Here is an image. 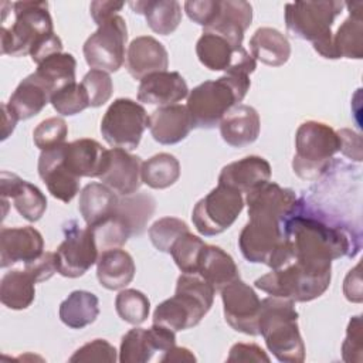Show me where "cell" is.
<instances>
[{
	"instance_id": "1",
	"label": "cell",
	"mask_w": 363,
	"mask_h": 363,
	"mask_svg": "<svg viewBox=\"0 0 363 363\" xmlns=\"http://www.w3.org/2000/svg\"><path fill=\"white\" fill-rule=\"evenodd\" d=\"M284 233L295 257L308 262L332 264L342 257H354L360 248V235L352 227L305 197H298L286 216Z\"/></svg>"
},
{
	"instance_id": "2",
	"label": "cell",
	"mask_w": 363,
	"mask_h": 363,
	"mask_svg": "<svg viewBox=\"0 0 363 363\" xmlns=\"http://www.w3.org/2000/svg\"><path fill=\"white\" fill-rule=\"evenodd\" d=\"M332 264H316L295 255L271 272L255 279V288L272 296L288 298L294 302H309L329 288Z\"/></svg>"
},
{
	"instance_id": "3",
	"label": "cell",
	"mask_w": 363,
	"mask_h": 363,
	"mask_svg": "<svg viewBox=\"0 0 363 363\" xmlns=\"http://www.w3.org/2000/svg\"><path fill=\"white\" fill-rule=\"evenodd\" d=\"M250 86V75L241 72H227L194 86L186 105L193 126L213 129L220 125L223 116L245 98Z\"/></svg>"
},
{
	"instance_id": "4",
	"label": "cell",
	"mask_w": 363,
	"mask_h": 363,
	"mask_svg": "<svg viewBox=\"0 0 363 363\" xmlns=\"http://www.w3.org/2000/svg\"><path fill=\"white\" fill-rule=\"evenodd\" d=\"M258 329L268 350L279 362L302 363L305 360V345L294 301L272 295L262 299Z\"/></svg>"
},
{
	"instance_id": "5",
	"label": "cell",
	"mask_w": 363,
	"mask_h": 363,
	"mask_svg": "<svg viewBox=\"0 0 363 363\" xmlns=\"http://www.w3.org/2000/svg\"><path fill=\"white\" fill-rule=\"evenodd\" d=\"M216 289L199 274H183L177 278L176 292L160 302L153 312V323L173 332L190 329L201 322L211 309Z\"/></svg>"
},
{
	"instance_id": "6",
	"label": "cell",
	"mask_w": 363,
	"mask_h": 363,
	"mask_svg": "<svg viewBox=\"0 0 363 363\" xmlns=\"http://www.w3.org/2000/svg\"><path fill=\"white\" fill-rule=\"evenodd\" d=\"M343 7L345 3L336 0L286 3V31L295 38L311 41L315 51L329 60L332 26Z\"/></svg>"
},
{
	"instance_id": "7",
	"label": "cell",
	"mask_w": 363,
	"mask_h": 363,
	"mask_svg": "<svg viewBox=\"0 0 363 363\" xmlns=\"http://www.w3.org/2000/svg\"><path fill=\"white\" fill-rule=\"evenodd\" d=\"M14 23L1 27V54L11 57L30 55L40 44L54 35L52 18L47 1H17L13 4Z\"/></svg>"
},
{
	"instance_id": "8",
	"label": "cell",
	"mask_w": 363,
	"mask_h": 363,
	"mask_svg": "<svg viewBox=\"0 0 363 363\" xmlns=\"http://www.w3.org/2000/svg\"><path fill=\"white\" fill-rule=\"evenodd\" d=\"M339 149L340 140L333 128L318 121H306L295 133L292 169L303 180H318L329 170Z\"/></svg>"
},
{
	"instance_id": "9",
	"label": "cell",
	"mask_w": 363,
	"mask_h": 363,
	"mask_svg": "<svg viewBox=\"0 0 363 363\" xmlns=\"http://www.w3.org/2000/svg\"><path fill=\"white\" fill-rule=\"evenodd\" d=\"M244 204L241 191L218 184L196 203L191 213L193 225L204 237L221 234L234 224Z\"/></svg>"
},
{
	"instance_id": "10",
	"label": "cell",
	"mask_w": 363,
	"mask_h": 363,
	"mask_svg": "<svg viewBox=\"0 0 363 363\" xmlns=\"http://www.w3.org/2000/svg\"><path fill=\"white\" fill-rule=\"evenodd\" d=\"M146 128H149L146 109L129 98L115 99L101 121V133L105 142L128 152L139 146Z\"/></svg>"
},
{
	"instance_id": "11",
	"label": "cell",
	"mask_w": 363,
	"mask_h": 363,
	"mask_svg": "<svg viewBox=\"0 0 363 363\" xmlns=\"http://www.w3.org/2000/svg\"><path fill=\"white\" fill-rule=\"evenodd\" d=\"M128 41L126 21L121 16H113L98 26L84 43L82 52L91 69L116 72L125 62V48Z\"/></svg>"
},
{
	"instance_id": "12",
	"label": "cell",
	"mask_w": 363,
	"mask_h": 363,
	"mask_svg": "<svg viewBox=\"0 0 363 363\" xmlns=\"http://www.w3.org/2000/svg\"><path fill=\"white\" fill-rule=\"evenodd\" d=\"M248 218L238 237L240 251L248 262L268 265L286 241L284 220L268 213H252Z\"/></svg>"
},
{
	"instance_id": "13",
	"label": "cell",
	"mask_w": 363,
	"mask_h": 363,
	"mask_svg": "<svg viewBox=\"0 0 363 363\" xmlns=\"http://www.w3.org/2000/svg\"><path fill=\"white\" fill-rule=\"evenodd\" d=\"M99 257V248L92 230L81 228L77 221L64 227V240L55 251L57 272L67 278L82 277Z\"/></svg>"
},
{
	"instance_id": "14",
	"label": "cell",
	"mask_w": 363,
	"mask_h": 363,
	"mask_svg": "<svg viewBox=\"0 0 363 363\" xmlns=\"http://www.w3.org/2000/svg\"><path fill=\"white\" fill-rule=\"evenodd\" d=\"M196 54L199 61L210 71L250 75L257 68V61L242 45H235L225 37L208 30H203L197 40Z\"/></svg>"
},
{
	"instance_id": "15",
	"label": "cell",
	"mask_w": 363,
	"mask_h": 363,
	"mask_svg": "<svg viewBox=\"0 0 363 363\" xmlns=\"http://www.w3.org/2000/svg\"><path fill=\"white\" fill-rule=\"evenodd\" d=\"M220 294L225 322L237 332L250 336L259 335L258 319L261 312V299L257 292L238 278L224 286Z\"/></svg>"
},
{
	"instance_id": "16",
	"label": "cell",
	"mask_w": 363,
	"mask_h": 363,
	"mask_svg": "<svg viewBox=\"0 0 363 363\" xmlns=\"http://www.w3.org/2000/svg\"><path fill=\"white\" fill-rule=\"evenodd\" d=\"M62 163L77 177H101L109 164V150L94 139L62 145Z\"/></svg>"
},
{
	"instance_id": "17",
	"label": "cell",
	"mask_w": 363,
	"mask_h": 363,
	"mask_svg": "<svg viewBox=\"0 0 363 363\" xmlns=\"http://www.w3.org/2000/svg\"><path fill=\"white\" fill-rule=\"evenodd\" d=\"M44 252V240L38 230L30 225L3 227L0 231V265L27 264Z\"/></svg>"
},
{
	"instance_id": "18",
	"label": "cell",
	"mask_w": 363,
	"mask_h": 363,
	"mask_svg": "<svg viewBox=\"0 0 363 363\" xmlns=\"http://www.w3.org/2000/svg\"><path fill=\"white\" fill-rule=\"evenodd\" d=\"M38 174L52 197L69 203L79 191L81 179L67 170L62 163V145L43 150L38 157Z\"/></svg>"
},
{
	"instance_id": "19",
	"label": "cell",
	"mask_w": 363,
	"mask_h": 363,
	"mask_svg": "<svg viewBox=\"0 0 363 363\" xmlns=\"http://www.w3.org/2000/svg\"><path fill=\"white\" fill-rule=\"evenodd\" d=\"M1 199H11L18 214L27 221H38L47 210V197L34 184L23 180L14 173H0Z\"/></svg>"
},
{
	"instance_id": "20",
	"label": "cell",
	"mask_w": 363,
	"mask_h": 363,
	"mask_svg": "<svg viewBox=\"0 0 363 363\" xmlns=\"http://www.w3.org/2000/svg\"><path fill=\"white\" fill-rule=\"evenodd\" d=\"M169 54L164 45L152 35L133 38L126 51V69L132 78L142 81L145 77L167 71Z\"/></svg>"
},
{
	"instance_id": "21",
	"label": "cell",
	"mask_w": 363,
	"mask_h": 363,
	"mask_svg": "<svg viewBox=\"0 0 363 363\" xmlns=\"http://www.w3.org/2000/svg\"><path fill=\"white\" fill-rule=\"evenodd\" d=\"M142 163L139 156L125 149L112 147L109 149V164L99 177L101 183L106 184L118 196L135 194L142 184Z\"/></svg>"
},
{
	"instance_id": "22",
	"label": "cell",
	"mask_w": 363,
	"mask_h": 363,
	"mask_svg": "<svg viewBox=\"0 0 363 363\" xmlns=\"http://www.w3.org/2000/svg\"><path fill=\"white\" fill-rule=\"evenodd\" d=\"M189 95L186 79L176 71H160L145 77L138 88V101L147 105L169 106Z\"/></svg>"
},
{
	"instance_id": "23",
	"label": "cell",
	"mask_w": 363,
	"mask_h": 363,
	"mask_svg": "<svg viewBox=\"0 0 363 363\" xmlns=\"http://www.w3.org/2000/svg\"><path fill=\"white\" fill-rule=\"evenodd\" d=\"M193 128V121L186 105L174 104L162 106L149 116V130L152 138L160 145L182 142Z\"/></svg>"
},
{
	"instance_id": "24",
	"label": "cell",
	"mask_w": 363,
	"mask_h": 363,
	"mask_svg": "<svg viewBox=\"0 0 363 363\" xmlns=\"http://www.w3.org/2000/svg\"><path fill=\"white\" fill-rule=\"evenodd\" d=\"M223 140L233 147H244L257 140L261 130L259 115L255 108L244 104L233 106L220 122Z\"/></svg>"
},
{
	"instance_id": "25",
	"label": "cell",
	"mask_w": 363,
	"mask_h": 363,
	"mask_svg": "<svg viewBox=\"0 0 363 363\" xmlns=\"http://www.w3.org/2000/svg\"><path fill=\"white\" fill-rule=\"evenodd\" d=\"M252 21V6L244 0H220L214 20L204 27L225 37L235 45H242L244 34Z\"/></svg>"
},
{
	"instance_id": "26",
	"label": "cell",
	"mask_w": 363,
	"mask_h": 363,
	"mask_svg": "<svg viewBox=\"0 0 363 363\" xmlns=\"http://www.w3.org/2000/svg\"><path fill=\"white\" fill-rule=\"evenodd\" d=\"M271 164L261 156H245L224 166L218 176V184L230 186L241 193H248L257 186L269 182Z\"/></svg>"
},
{
	"instance_id": "27",
	"label": "cell",
	"mask_w": 363,
	"mask_h": 363,
	"mask_svg": "<svg viewBox=\"0 0 363 363\" xmlns=\"http://www.w3.org/2000/svg\"><path fill=\"white\" fill-rule=\"evenodd\" d=\"M296 200L298 196L292 189L281 187L274 182H265L248 191L244 201L247 204L248 214L268 213L285 220Z\"/></svg>"
},
{
	"instance_id": "28",
	"label": "cell",
	"mask_w": 363,
	"mask_h": 363,
	"mask_svg": "<svg viewBox=\"0 0 363 363\" xmlns=\"http://www.w3.org/2000/svg\"><path fill=\"white\" fill-rule=\"evenodd\" d=\"M204 281H207L216 291L240 278V271L233 257L217 245L206 244L200 252L197 271Z\"/></svg>"
},
{
	"instance_id": "29",
	"label": "cell",
	"mask_w": 363,
	"mask_h": 363,
	"mask_svg": "<svg viewBox=\"0 0 363 363\" xmlns=\"http://www.w3.org/2000/svg\"><path fill=\"white\" fill-rule=\"evenodd\" d=\"M118 194L104 183H88L79 193L78 210L88 227H95L116 211Z\"/></svg>"
},
{
	"instance_id": "30",
	"label": "cell",
	"mask_w": 363,
	"mask_h": 363,
	"mask_svg": "<svg viewBox=\"0 0 363 363\" xmlns=\"http://www.w3.org/2000/svg\"><path fill=\"white\" fill-rule=\"evenodd\" d=\"M135 272L136 267L132 255L122 248L105 250L98 257L96 278L106 289H123L132 282Z\"/></svg>"
},
{
	"instance_id": "31",
	"label": "cell",
	"mask_w": 363,
	"mask_h": 363,
	"mask_svg": "<svg viewBox=\"0 0 363 363\" xmlns=\"http://www.w3.org/2000/svg\"><path fill=\"white\" fill-rule=\"evenodd\" d=\"M129 7L136 14H143L149 28L160 35H169L182 21V6L176 0L130 1Z\"/></svg>"
},
{
	"instance_id": "32",
	"label": "cell",
	"mask_w": 363,
	"mask_h": 363,
	"mask_svg": "<svg viewBox=\"0 0 363 363\" xmlns=\"http://www.w3.org/2000/svg\"><path fill=\"white\" fill-rule=\"evenodd\" d=\"M50 101L51 94L34 74H30L17 85L7 102V108L18 121H26L38 115Z\"/></svg>"
},
{
	"instance_id": "33",
	"label": "cell",
	"mask_w": 363,
	"mask_h": 363,
	"mask_svg": "<svg viewBox=\"0 0 363 363\" xmlns=\"http://www.w3.org/2000/svg\"><path fill=\"white\" fill-rule=\"evenodd\" d=\"M251 55L269 67H281L291 57V44L288 38L272 27H259L250 40Z\"/></svg>"
},
{
	"instance_id": "34",
	"label": "cell",
	"mask_w": 363,
	"mask_h": 363,
	"mask_svg": "<svg viewBox=\"0 0 363 363\" xmlns=\"http://www.w3.org/2000/svg\"><path fill=\"white\" fill-rule=\"evenodd\" d=\"M61 322L71 329H82L94 323L99 315L98 296L89 291H74L61 303Z\"/></svg>"
},
{
	"instance_id": "35",
	"label": "cell",
	"mask_w": 363,
	"mask_h": 363,
	"mask_svg": "<svg viewBox=\"0 0 363 363\" xmlns=\"http://www.w3.org/2000/svg\"><path fill=\"white\" fill-rule=\"evenodd\" d=\"M34 277L23 269L6 272L0 281V301L4 306L14 311L27 309L35 298Z\"/></svg>"
},
{
	"instance_id": "36",
	"label": "cell",
	"mask_w": 363,
	"mask_h": 363,
	"mask_svg": "<svg viewBox=\"0 0 363 363\" xmlns=\"http://www.w3.org/2000/svg\"><path fill=\"white\" fill-rule=\"evenodd\" d=\"M77 61L69 52H58L38 64L33 72L51 96L61 88L75 82Z\"/></svg>"
},
{
	"instance_id": "37",
	"label": "cell",
	"mask_w": 363,
	"mask_h": 363,
	"mask_svg": "<svg viewBox=\"0 0 363 363\" xmlns=\"http://www.w3.org/2000/svg\"><path fill=\"white\" fill-rule=\"evenodd\" d=\"M363 57V20L359 16H350L332 34L329 45V60Z\"/></svg>"
},
{
	"instance_id": "38",
	"label": "cell",
	"mask_w": 363,
	"mask_h": 363,
	"mask_svg": "<svg viewBox=\"0 0 363 363\" xmlns=\"http://www.w3.org/2000/svg\"><path fill=\"white\" fill-rule=\"evenodd\" d=\"M155 207L156 201L150 194L135 193L119 199L115 214L126 225L130 235H139L145 231L147 221L152 218Z\"/></svg>"
},
{
	"instance_id": "39",
	"label": "cell",
	"mask_w": 363,
	"mask_h": 363,
	"mask_svg": "<svg viewBox=\"0 0 363 363\" xmlns=\"http://www.w3.org/2000/svg\"><path fill=\"white\" fill-rule=\"evenodd\" d=\"M142 183L162 190L173 186L180 177V163L170 153H157L142 163Z\"/></svg>"
},
{
	"instance_id": "40",
	"label": "cell",
	"mask_w": 363,
	"mask_h": 363,
	"mask_svg": "<svg viewBox=\"0 0 363 363\" xmlns=\"http://www.w3.org/2000/svg\"><path fill=\"white\" fill-rule=\"evenodd\" d=\"M159 352L157 343L152 333V329H143L135 326L128 330L121 340L119 362L122 363H145Z\"/></svg>"
},
{
	"instance_id": "41",
	"label": "cell",
	"mask_w": 363,
	"mask_h": 363,
	"mask_svg": "<svg viewBox=\"0 0 363 363\" xmlns=\"http://www.w3.org/2000/svg\"><path fill=\"white\" fill-rule=\"evenodd\" d=\"M115 309L122 320L138 326L147 319L150 302L138 289H122L115 298Z\"/></svg>"
},
{
	"instance_id": "42",
	"label": "cell",
	"mask_w": 363,
	"mask_h": 363,
	"mask_svg": "<svg viewBox=\"0 0 363 363\" xmlns=\"http://www.w3.org/2000/svg\"><path fill=\"white\" fill-rule=\"evenodd\" d=\"M204 245L206 242L200 237L186 231L174 241L169 254L183 274H196L199 257Z\"/></svg>"
},
{
	"instance_id": "43",
	"label": "cell",
	"mask_w": 363,
	"mask_h": 363,
	"mask_svg": "<svg viewBox=\"0 0 363 363\" xmlns=\"http://www.w3.org/2000/svg\"><path fill=\"white\" fill-rule=\"evenodd\" d=\"M189 230V225L176 217H162L156 220L147 230L149 238L160 252H170L174 241Z\"/></svg>"
},
{
	"instance_id": "44",
	"label": "cell",
	"mask_w": 363,
	"mask_h": 363,
	"mask_svg": "<svg viewBox=\"0 0 363 363\" xmlns=\"http://www.w3.org/2000/svg\"><path fill=\"white\" fill-rule=\"evenodd\" d=\"M51 105L57 113L62 116H72L89 106L88 94L84 85L79 82H72L51 96Z\"/></svg>"
},
{
	"instance_id": "45",
	"label": "cell",
	"mask_w": 363,
	"mask_h": 363,
	"mask_svg": "<svg viewBox=\"0 0 363 363\" xmlns=\"http://www.w3.org/2000/svg\"><path fill=\"white\" fill-rule=\"evenodd\" d=\"M67 135V122L60 116H52L44 119L35 126V129L33 130V140L34 145L43 152L64 145Z\"/></svg>"
},
{
	"instance_id": "46",
	"label": "cell",
	"mask_w": 363,
	"mask_h": 363,
	"mask_svg": "<svg viewBox=\"0 0 363 363\" xmlns=\"http://www.w3.org/2000/svg\"><path fill=\"white\" fill-rule=\"evenodd\" d=\"M89 228L95 235V241L101 252L111 248H121L128 241V238L132 237L126 225L116 214H113L104 223Z\"/></svg>"
},
{
	"instance_id": "47",
	"label": "cell",
	"mask_w": 363,
	"mask_h": 363,
	"mask_svg": "<svg viewBox=\"0 0 363 363\" xmlns=\"http://www.w3.org/2000/svg\"><path fill=\"white\" fill-rule=\"evenodd\" d=\"M81 84L84 85L88 99H89V106L98 108L106 104L113 92V84L108 72L101 71V69H89Z\"/></svg>"
},
{
	"instance_id": "48",
	"label": "cell",
	"mask_w": 363,
	"mask_h": 363,
	"mask_svg": "<svg viewBox=\"0 0 363 363\" xmlns=\"http://www.w3.org/2000/svg\"><path fill=\"white\" fill-rule=\"evenodd\" d=\"M116 349L105 339H94L85 343L69 357V362H116Z\"/></svg>"
},
{
	"instance_id": "49",
	"label": "cell",
	"mask_w": 363,
	"mask_h": 363,
	"mask_svg": "<svg viewBox=\"0 0 363 363\" xmlns=\"http://www.w3.org/2000/svg\"><path fill=\"white\" fill-rule=\"evenodd\" d=\"M342 359L347 363H360L363 360L362 316H353L346 329V337L342 343Z\"/></svg>"
},
{
	"instance_id": "50",
	"label": "cell",
	"mask_w": 363,
	"mask_h": 363,
	"mask_svg": "<svg viewBox=\"0 0 363 363\" xmlns=\"http://www.w3.org/2000/svg\"><path fill=\"white\" fill-rule=\"evenodd\" d=\"M220 0H189L184 3V11L190 20L203 28L216 17Z\"/></svg>"
},
{
	"instance_id": "51",
	"label": "cell",
	"mask_w": 363,
	"mask_h": 363,
	"mask_svg": "<svg viewBox=\"0 0 363 363\" xmlns=\"http://www.w3.org/2000/svg\"><path fill=\"white\" fill-rule=\"evenodd\" d=\"M24 269L30 272L37 282L50 279L57 272L55 252H50V251L43 252L38 258L24 264Z\"/></svg>"
},
{
	"instance_id": "52",
	"label": "cell",
	"mask_w": 363,
	"mask_h": 363,
	"mask_svg": "<svg viewBox=\"0 0 363 363\" xmlns=\"http://www.w3.org/2000/svg\"><path fill=\"white\" fill-rule=\"evenodd\" d=\"M227 362H269L268 354L255 343H235L231 346Z\"/></svg>"
},
{
	"instance_id": "53",
	"label": "cell",
	"mask_w": 363,
	"mask_h": 363,
	"mask_svg": "<svg viewBox=\"0 0 363 363\" xmlns=\"http://www.w3.org/2000/svg\"><path fill=\"white\" fill-rule=\"evenodd\" d=\"M337 136L340 140V149L346 157L354 162H362V138L359 133L352 129H340L337 130Z\"/></svg>"
},
{
	"instance_id": "54",
	"label": "cell",
	"mask_w": 363,
	"mask_h": 363,
	"mask_svg": "<svg viewBox=\"0 0 363 363\" xmlns=\"http://www.w3.org/2000/svg\"><path fill=\"white\" fill-rule=\"evenodd\" d=\"M125 3L122 1H92L89 6V13L96 26L108 21L113 16H118V11L123 9Z\"/></svg>"
},
{
	"instance_id": "55",
	"label": "cell",
	"mask_w": 363,
	"mask_h": 363,
	"mask_svg": "<svg viewBox=\"0 0 363 363\" xmlns=\"http://www.w3.org/2000/svg\"><path fill=\"white\" fill-rule=\"evenodd\" d=\"M343 294L347 301L360 303L363 299L362 294V278H360V264L350 269L343 281Z\"/></svg>"
},
{
	"instance_id": "56",
	"label": "cell",
	"mask_w": 363,
	"mask_h": 363,
	"mask_svg": "<svg viewBox=\"0 0 363 363\" xmlns=\"http://www.w3.org/2000/svg\"><path fill=\"white\" fill-rule=\"evenodd\" d=\"M160 362H196V356L187 347L173 346L172 349L163 353Z\"/></svg>"
},
{
	"instance_id": "57",
	"label": "cell",
	"mask_w": 363,
	"mask_h": 363,
	"mask_svg": "<svg viewBox=\"0 0 363 363\" xmlns=\"http://www.w3.org/2000/svg\"><path fill=\"white\" fill-rule=\"evenodd\" d=\"M1 111H3V133H1V139L6 140L9 138V135L14 130L16 123L18 122V119L16 118V115L7 108V104L1 105Z\"/></svg>"
}]
</instances>
